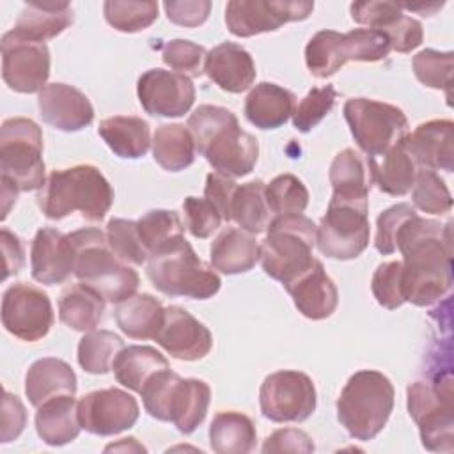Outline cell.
Segmentation results:
<instances>
[{"label": "cell", "instance_id": "1", "mask_svg": "<svg viewBox=\"0 0 454 454\" xmlns=\"http://www.w3.org/2000/svg\"><path fill=\"white\" fill-rule=\"evenodd\" d=\"M395 247L403 254V296L417 307H427L443 298L452 286V236L450 222L413 215L397 236Z\"/></svg>", "mask_w": 454, "mask_h": 454}, {"label": "cell", "instance_id": "2", "mask_svg": "<svg viewBox=\"0 0 454 454\" xmlns=\"http://www.w3.org/2000/svg\"><path fill=\"white\" fill-rule=\"evenodd\" d=\"M197 151L206 161L227 177H243L257 163V138L241 129L232 110L216 105H200L188 117Z\"/></svg>", "mask_w": 454, "mask_h": 454}, {"label": "cell", "instance_id": "3", "mask_svg": "<svg viewBox=\"0 0 454 454\" xmlns=\"http://www.w3.org/2000/svg\"><path fill=\"white\" fill-rule=\"evenodd\" d=\"M37 204L50 220L80 211L85 220L101 222L114 204V188L94 165L55 168L41 186Z\"/></svg>", "mask_w": 454, "mask_h": 454}, {"label": "cell", "instance_id": "4", "mask_svg": "<svg viewBox=\"0 0 454 454\" xmlns=\"http://www.w3.org/2000/svg\"><path fill=\"white\" fill-rule=\"evenodd\" d=\"M67 236L74 252L73 273L80 282L110 303H121L135 294L140 284L138 273L114 254L106 232L98 227H82Z\"/></svg>", "mask_w": 454, "mask_h": 454}, {"label": "cell", "instance_id": "5", "mask_svg": "<svg viewBox=\"0 0 454 454\" xmlns=\"http://www.w3.org/2000/svg\"><path fill=\"white\" fill-rule=\"evenodd\" d=\"M394 385L383 372L356 371L340 390L337 419L351 438L369 442L385 427L394 410Z\"/></svg>", "mask_w": 454, "mask_h": 454}, {"label": "cell", "instance_id": "6", "mask_svg": "<svg viewBox=\"0 0 454 454\" xmlns=\"http://www.w3.org/2000/svg\"><path fill=\"white\" fill-rule=\"evenodd\" d=\"M266 231L259 257L266 275L286 286L314 264L317 225L310 218L305 215L275 216Z\"/></svg>", "mask_w": 454, "mask_h": 454}, {"label": "cell", "instance_id": "7", "mask_svg": "<svg viewBox=\"0 0 454 454\" xmlns=\"http://www.w3.org/2000/svg\"><path fill=\"white\" fill-rule=\"evenodd\" d=\"M145 273L151 284L167 296L207 300L222 286L215 268L204 262L184 238L151 255Z\"/></svg>", "mask_w": 454, "mask_h": 454}, {"label": "cell", "instance_id": "8", "mask_svg": "<svg viewBox=\"0 0 454 454\" xmlns=\"http://www.w3.org/2000/svg\"><path fill=\"white\" fill-rule=\"evenodd\" d=\"M0 179L18 192L41 190L44 184L43 131L27 117H11L0 128Z\"/></svg>", "mask_w": 454, "mask_h": 454}, {"label": "cell", "instance_id": "9", "mask_svg": "<svg viewBox=\"0 0 454 454\" xmlns=\"http://www.w3.org/2000/svg\"><path fill=\"white\" fill-rule=\"evenodd\" d=\"M408 411L419 426L424 449L431 452H452L454 449V406L452 378L438 376L434 381H413L408 390Z\"/></svg>", "mask_w": 454, "mask_h": 454}, {"label": "cell", "instance_id": "10", "mask_svg": "<svg viewBox=\"0 0 454 454\" xmlns=\"http://www.w3.org/2000/svg\"><path fill=\"white\" fill-rule=\"evenodd\" d=\"M369 202L367 199L333 197L317 225L316 245L330 259L349 261L369 245Z\"/></svg>", "mask_w": 454, "mask_h": 454}, {"label": "cell", "instance_id": "11", "mask_svg": "<svg viewBox=\"0 0 454 454\" xmlns=\"http://www.w3.org/2000/svg\"><path fill=\"white\" fill-rule=\"evenodd\" d=\"M342 112L356 145L367 156H383L408 135V119L395 105L351 98L344 103Z\"/></svg>", "mask_w": 454, "mask_h": 454}, {"label": "cell", "instance_id": "12", "mask_svg": "<svg viewBox=\"0 0 454 454\" xmlns=\"http://www.w3.org/2000/svg\"><path fill=\"white\" fill-rule=\"evenodd\" d=\"M314 381L300 371H277L259 390L261 413L271 422H303L316 410Z\"/></svg>", "mask_w": 454, "mask_h": 454}, {"label": "cell", "instance_id": "13", "mask_svg": "<svg viewBox=\"0 0 454 454\" xmlns=\"http://www.w3.org/2000/svg\"><path fill=\"white\" fill-rule=\"evenodd\" d=\"M55 316L50 296L27 282H16L2 296V325L20 340L35 342L53 326Z\"/></svg>", "mask_w": 454, "mask_h": 454}, {"label": "cell", "instance_id": "14", "mask_svg": "<svg viewBox=\"0 0 454 454\" xmlns=\"http://www.w3.org/2000/svg\"><path fill=\"white\" fill-rule=\"evenodd\" d=\"M314 2L305 0H231L225 7V25L236 37H252L278 30L289 21L307 20Z\"/></svg>", "mask_w": 454, "mask_h": 454}, {"label": "cell", "instance_id": "15", "mask_svg": "<svg viewBox=\"0 0 454 454\" xmlns=\"http://www.w3.org/2000/svg\"><path fill=\"white\" fill-rule=\"evenodd\" d=\"M2 78L14 92H41L50 76V50L46 43H35L14 35H2Z\"/></svg>", "mask_w": 454, "mask_h": 454}, {"label": "cell", "instance_id": "16", "mask_svg": "<svg viewBox=\"0 0 454 454\" xmlns=\"http://www.w3.org/2000/svg\"><path fill=\"white\" fill-rule=\"evenodd\" d=\"M138 413L137 399L115 387L89 392L78 401L82 429L98 436H114L133 427Z\"/></svg>", "mask_w": 454, "mask_h": 454}, {"label": "cell", "instance_id": "17", "mask_svg": "<svg viewBox=\"0 0 454 454\" xmlns=\"http://www.w3.org/2000/svg\"><path fill=\"white\" fill-rule=\"evenodd\" d=\"M137 96L142 108L154 117H181L195 101L192 78L167 69H149L137 83Z\"/></svg>", "mask_w": 454, "mask_h": 454}, {"label": "cell", "instance_id": "18", "mask_svg": "<svg viewBox=\"0 0 454 454\" xmlns=\"http://www.w3.org/2000/svg\"><path fill=\"white\" fill-rule=\"evenodd\" d=\"M154 340L170 356L184 362L200 360L213 348L209 328L179 305L165 309V317Z\"/></svg>", "mask_w": 454, "mask_h": 454}, {"label": "cell", "instance_id": "19", "mask_svg": "<svg viewBox=\"0 0 454 454\" xmlns=\"http://www.w3.org/2000/svg\"><path fill=\"white\" fill-rule=\"evenodd\" d=\"M37 106L43 121L60 131H80L94 121L89 98L67 83H48L39 92Z\"/></svg>", "mask_w": 454, "mask_h": 454}, {"label": "cell", "instance_id": "20", "mask_svg": "<svg viewBox=\"0 0 454 454\" xmlns=\"http://www.w3.org/2000/svg\"><path fill=\"white\" fill-rule=\"evenodd\" d=\"M74 271V252L67 234L53 227L35 232L30 247V273L39 284L55 286Z\"/></svg>", "mask_w": 454, "mask_h": 454}, {"label": "cell", "instance_id": "21", "mask_svg": "<svg viewBox=\"0 0 454 454\" xmlns=\"http://www.w3.org/2000/svg\"><path fill=\"white\" fill-rule=\"evenodd\" d=\"M404 142L420 168L454 170V122L450 119L422 122L406 135Z\"/></svg>", "mask_w": 454, "mask_h": 454}, {"label": "cell", "instance_id": "22", "mask_svg": "<svg viewBox=\"0 0 454 454\" xmlns=\"http://www.w3.org/2000/svg\"><path fill=\"white\" fill-rule=\"evenodd\" d=\"M284 287L291 294L298 312L312 321L326 319L337 309V287L333 280L326 275L325 266L319 259H316L307 271H303Z\"/></svg>", "mask_w": 454, "mask_h": 454}, {"label": "cell", "instance_id": "23", "mask_svg": "<svg viewBox=\"0 0 454 454\" xmlns=\"http://www.w3.org/2000/svg\"><path fill=\"white\" fill-rule=\"evenodd\" d=\"M204 73L222 90L239 94L255 80V64L252 55L236 43H220L206 55Z\"/></svg>", "mask_w": 454, "mask_h": 454}, {"label": "cell", "instance_id": "24", "mask_svg": "<svg viewBox=\"0 0 454 454\" xmlns=\"http://www.w3.org/2000/svg\"><path fill=\"white\" fill-rule=\"evenodd\" d=\"M69 2H27L11 32L18 37L44 43L57 37L73 23Z\"/></svg>", "mask_w": 454, "mask_h": 454}, {"label": "cell", "instance_id": "25", "mask_svg": "<svg viewBox=\"0 0 454 454\" xmlns=\"http://www.w3.org/2000/svg\"><path fill=\"white\" fill-rule=\"evenodd\" d=\"M25 394L34 408L59 395H74L76 374L71 365L60 358H39L27 371Z\"/></svg>", "mask_w": 454, "mask_h": 454}, {"label": "cell", "instance_id": "26", "mask_svg": "<svg viewBox=\"0 0 454 454\" xmlns=\"http://www.w3.org/2000/svg\"><path fill=\"white\" fill-rule=\"evenodd\" d=\"M328 177L333 197L367 199L374 184V158L346 147L333 158Z\"/></svg>", "mask_w": 454, "mask_h": 454}, {"label": "cell", "instance_id": "27", "mask_svg": "<svg viewBox=\"0 0 454 454\" xmlns=\"http://www.w3.org/2000/svg\"><path fill=\"white\" fill-rule=\"evenodd\" d=\"M261 257V245L254 234L225 227L211 243L209 261L215 270L225 275H238L252 270Z\"/></svg>", "mask_w": 454, "mask_h": 454}, {"label": "cell", "instance_id": "28", "mask_svg": "<svg viewBox=\"0 0 454 454\" xmlns=\"http://www.w3.org/2000/svg\"><path fill=\"white\" fill-rule=\"evenodd\" d=\"M294 108V94L271 82L257 83L245 99V117L261 129L280 128L293 115Z\"/></svg>", "mask_w": 454, "mask_h": 454}, {"label": "cell", "instance_id": "29", "mask_svg": "<svg viewBox=\"0 0 454 454\" xmlns=\"http://www.w3.org/2000/svg\"><path fill=\"white\" fill-rule=\"evenodd\" d=\"M35 431L39 438L51 447L76 440L82 426L74 395H59L43 403L35 413Z\"/></svg>", "mask_w": 454, "mask_h": 454}, {"label": "cell", "instance_id": "30", "mask_svg": "<svg viewBox=\"0 0 454 454\" xmlns=\"http://www.w3.org/2000/svg\"><path fill=\"white\" fill-rule=\"evenodd\" d=\"M209 401L211 388L204 380L179 378L170 395L168 422L183 434L193 433L204 422Z\"/></svg>", "mask_w": 454, "mask_h": 454}, {"label": "cell", "instance_id": "31", "mask_svg": "<svg viewBox=\"0 0 454 454\" xmlns=\"http://www.w3.org/2000/svg\"><path fill=\"white\" fill-rule=\"evenodd\" d=\"M99 137L110 151L126 160L142 158L151 145L149 122L135 115H114L99 122Z\"/></svg>", "mask_w": 454, "mask_h": 454}, {"label": "cell", "instance_id": "32", "mask_svg": "<svg viewBox=\"0 0 454 454\" xmlns=\"http://www.w3.org/2000/svg\"><path fill=\"white\" fill-rule=\"evenodd\" d=\"M114 317L121 332L131 339H154L165 317V307L149 293L131 294L117 303Z\"/></svg>", "mask_w": 454, "mask_h": 454}, {"label": "cell", "instance_id": "33", "mask_svg": "<svg viewBox=\"0 0 454 454\" xmlns=\"http://www.w3.org/2000/svg\"><path fill=\"white\" fill-rule=\"evenodd\" d=\"M105 298L85 286L83 282L67 286L59 298V317L60 321L76 330V332H90L103 319L105 312Z\"/></svg>", "mask_w": 454, "mask_h": 454}, {"label": "cell", "instance_id": "34", "mask_svg": "<svg viewBox=\"0 0 454 454\" xmlns=\"http://www.w3.org/2000/svg\"><path fill=\"white\" fill-rule=\"evenodd\" d=\"M257 431L241 411H218L209 426V445L216 454H247L255 449Z\"/></svg>", "mask_w": 454, "mask_h": 454}, {"label": "cell", "instance_id": "35", "mask_svg": "<svg viewBox=\"0 0 454 454\" xmlns=\"http://www.w3.org/2000/svg\"><path fill=\"white\" fill-rule=\"evenodd\" d=\"M112 369L115 374V380L122 387L140 394L144 385L156 372L168 369V360L153 346L133 344L121 349V353L114 360Z\"/></svg>", "mask_w": 454, "mask_h": 454}, {"label": "cell", "instance_id": "36", "mask_svg": "<svg viewBox=\"0 0 454 454\" xmlns=\"http://www.w3.org/2000/svg\"><path fill=\"white\" fill-rule=\"evenodd\" d=\"M404 138L388 149L381 161L374 158V184H378L383 193L394 197H401L411 192L417 172L420 168Z\"/></svg>", "mask_w": 454, "mask_h": 454}, {"label": "cell", "instance_id": "37", "mask_svg": "<svg viewBox=\"0 0 454 454\" xmlns=\"http://www.w3.org/2000/svg\"><path fill=\"white\" fill-rule=\"evenodd\" d=\"M151 144L153 158L163 170L179 172L195 161V140L184 124L174 122L158 126Z\"/></svg>", "mask_w": 454, "mask_h": 454}, {"label": "cell", "instance_id": "38", "mask_svg": "<svg viewBox=\"0 0 454 454\" xmlns=\"http://www.w3.org/2000/svg\"><path fill=\"white\" fill-rule=\"evenodd\" d=\"M264 190L266 184L261 179H255L245 184H238L232 199L231 220L250 234L264 232L273 220Z\"/></svg>", "mask_w": 454, "mask_h": 454}, {"label": "cell", "instance_id": "39", "mask_svg": "<svg viewBox=\"0 0 454 454\" xmlns=\"http://www.w3.org/2000/svg\"><path fill=\"white\" fill-rule=\"evenodd\" d=\"M124 340L110 330H90L78 342V364L89 374H106L121 349Z\"/></svg>", "mask_w": 454, "mask_h": 454}, {"label": "cell", "instance_id": "40", "mask_svg": "<svg viewBox=\"0 0 454 454\" xmlns=\"http://www.w3.org/2000/svg\"><path fill=\"white\" fill-rule=\"evenodd\" d=\"M137 225L149 257L167 250L184 238V225L176 211L151 209L137 220Z\"/></svg>", "mask_w": 454, "mask_h": 454}, {"label": "cell", "instance_id": "41", "mask_svg": "<svg viewBox=\"0 0 454 454\" xmlns=\"http://www.w3.org/2000/svg\"><path fill=\"white\" fill-rule=\"evenodd\" d=\"M340 32L319 30L307 43L305 64L316 78H328L346 64L340 51Z\"/></svg>", "mask_w": 454, "mask_h": 454}, {"label": "cell", "instance_id": "42", "mask_svg": "<svg viewBox=\"0 0 454 454\" xmlns=\"http://www.w3.org/2000/svg\"><path fill=\"white\" fill-rule=\"evenodd\" d=\"M270 211L275 216L301 215L309 204V190L301 179L293 174L273 177L264 190Z\"/></svg>", "mask_w": 454, "mask_h": 454}, {"label": "cell", "instance_id": "43", "mask_svg": "<svg viewBox=\"0 0 454 454\" xmlns=\"http://www.w3.org/2000/svg\"><path fill=\"white\" fill-rule=\"evenodd\" d=\"M103 14L110 27L124 34H135L149 28L158 20V2H121L103 4Z\"/></svg>", "mask_w": 454, "mask_h": 454}, {"label": "cell", "instance_id": "44", "mask_svg": "<svg viewBox=\"0 0 454 454\" xmlns=\"http://www.w3.org/2000/svg\"><path fill=\"white\" fill-rule=\"evenodd\" d=\"M340 51L346 62H378L383 60L392 48L388 37L381 30L355 28L342 34Z\"/></svg>", "mask_w": 454, "mask_h": 454}, {"label": "cell", "instance_id": "45", "mask_svg": "<svg viewBox=\"0 0 454 454\" xmlns=\"http://www.w3.org/2000/svg\"><path fill=\"white\" fill-rule=\"evenodd\" d=\"M411 200L417 209L429 215H443L452 207V195L445 181L429 168H419L411 188Z\"/></svg>", "mask_w": 454, "mask_h": 454}, {"label": "cell", "instance_id": "46", "mask_svg": "<svg viewBox=\"0 0 454 454\" xmlns=\"http://www.w3.org/2000/svg\"><path fill=\"white\" fill-rule=\"evenodd\" d=\"M106 239L114 254L122 262L142 266L149 259V252L145 250L140 239L138 225L135 220H126V218L108 220Z\"/></svg>", "mask_w": 454, "mask_h": 454}, {"label": "cell", "instance_id": "47", "mask_svg": "<svg viewBox=\"0 0 454 454\" xmlns=\"http://www.w3.org/2000/svg\"><path fill=\"white\" fill-rule=\"evenodd\" d=\"M413 73L420 83L431 89H443L447 98H450V78L454 55L452 51H436V50H422L413 57Z\"/></svg>", "mask_w": 454, "mask_h": 454}, {"label": "cell", "instance_id": "48", "mask_svg": "<svg viewBox=\"0 0 454 454\" xmlns=\"http://www.w3.org/2000/svg\"><path fill=\"white\" fill-rule=\"evenodd\" d=\"M337 96L339 92L333 89V85L312 87L296 105L293 112V126L301 133H309L332 112Z\"/></svg>", "mask_w": 454, "mask_h": 454}, {"label": "cell", "instance_id": "49", "mask_svg": "<svg viewBox=\"0 0 454 454\" xmlns=\"http://www.w3.org/2000/svg\"><path fill=\"white\" fill-rule=\"evenodd\" d=\"M206 55L207 51L204 46L188 39H172L161 48L163 62L170 66L176 73H181L188 78H195L204 73Z\"/></svg>", "mask_w": 454, "mask_h": 454}, {"label": "cell", "instance_id": "50", "mask_svg": "<svg viewBox=\"0 0 454 454\" xmlns=\"http://www.w3.org/2000/svg\"><path fill=\"white\" fill-rule=\"evenodd\" d=\"M371 289L376 301L388 309L395 310L404 303L403 296V264L401 261L381 262L371 280Z\"/></svg>", "mask_w": 454, "mask_h": 454}, {"label": "cell", "instance_id": "51", "mask_svg": "<svg viewBox=\"0 0 454 454\" xmlns=\"http://www.w3.org/2000/svg\"><path fill=\"white\" fill-rule=\"evenodd\" d=\"M413 215H417L415 207L411 204L401 202L395 206L387 207L385 211H381L376 218V236H374V247L380 254L383 255H390L394 252H397L395 247V236L401 229V225L411 218Z\"/></svg>", "mask_w": 454, "mask_h": 454}, {"label": "cell", "instance_id": "52", "mask_svg": "<svg viewBox=\"0 0 454 454\" xmlns=\"http://www.w3.org/2000/svg\"><path fill=\"white\" fill-rule=\"evenodd\" d=\"M183 211L186 229L199 239L209 238L223 220L218 209L206 197H186L183 202Z\"/></svg>", "mask_w": 454, "mask_h": 454}, {"label": "cell", "instance_id": "53", "mask_svg": "<svg viewBox=\"0 0 454 454\" xmlns=\"http://www.w3.org/2000/svg\"><path fill=\"white\" fill-rule=\"evenodd\" d=\"M381 32L388 37L390 48L399 53H410L411 50L419 48L424 39V30L419 20L399 14L392 23H388Z\"/></svg>", "mask_w": 454, "mask_h": 454}, {"label": "cell", "instance_id": "54", "mask_svg": "<svg viewBox=\"0 0 454 454\" xmlns=\"http://www.w3.org/2000/svg\"><path fill=\"white\" fill-rule=\"evenodd\" d=\"M349 11L353 21L374 30L385 28L399 14H403L401 5L395 2H355L351 4Z\"/></svg>", "mask_w": 454, "mask_h": 454}, {"label": "cell", "instance_id": "55", "mask_svg": "<svg viewBox=\"0 0 454 454\" xmlns=\"http://www.w3.org/2000/svg\"><path fill=\"white\" fill-rule=\"evenodd\" d=\"M236 188H238L236 181L220 172H211L206 177L204 197L218 209V213L225 222H231V207H232Z\"/></svg>", "mask_w": 454, "mask_h": 454}, {"label": "cell", "instance_id": "56", "mask_svg": "<svg viewBox=\"0 0 454 454\" xmlns=\"http://www.w3.org/2000/svg\"><path fill=\"white\" fill-rule=\"evenodd\" d=\"M314 442L312 438L296 427H284V429H277L275 433H271L264 443H262V452H314Z\"/></svg>", "mask_w": 454, "mask_h": 454}, {"label": "cell", "instance_id": "57", "mask_svg": "<svg viewBox=\"0 0 454 454\" xmlns=\"http://www.w3.org/2000/svg\"><path fill=\"white\" fill-rule=\"evenodd\" d=\"M165 12L168 21L179 25V27H199L206 23L209 11H211V2L207 0H170L163 4Z\"/></svg>", "mask_w": 454, "mask_h": 454}, {"label": "cell", "instance_id": "58", "mask_svg": "<svg viewBox=\"0 0 454 454\" xmlns=\"http://www.w3.org/2000/svg\"><path fill=\"white\" fill-rule=\"evenodd\" d=\"M0 438L2 443H9L16 440L25 426H27V410L21 403V399L7 390H4L2 397V420H0Z\"/></svg>", "mask_w": 454, "mask_h": 454}, {"label": "cell", "instance_id": "59", "mask_svg": "<svg viewBox=\"0 0 454 454\" xmlns=\"http://www.w3.org/2000/svg\"><path fill=\"white\" fill-rule=\"evenodd\" d=\"M0 241H2V252H4V280H5L11 275H16L23 268L25 252H23L21 239L5 227H2L0 231Z\"/></svg>", "mask_w": 454, "mask_h": 454}, {"label": "cell", "instance_id": "60", "mask_svg": "<svg viewBox=\"0 0 454 454\" xmlns=\"http://www.w3.org/2000/svg\"><path fill=\"white\" fill-rule=\"evenodd\" d=\"M0 183H2V220H5V216L11 211V206L16 202L18 190L5 179H0Z\"/></svg>", "mask_w": 454, "mask_h": 454}, {"label": "cell", "instance_id": "61", "mask_svg": "<svg viewBox=\"0 0 454 454\" xmlns=\"http://www.w3.org/2000/svg\"><path fill=\"white\" fill-rule=\"evenodd\" d=\"M105 450H138V452H145V447L140 445L137 442V438H122L119 443H110L105 447Z\"/></svg>", "mask_w": 454, "mask_h": 454}]
</instances>
